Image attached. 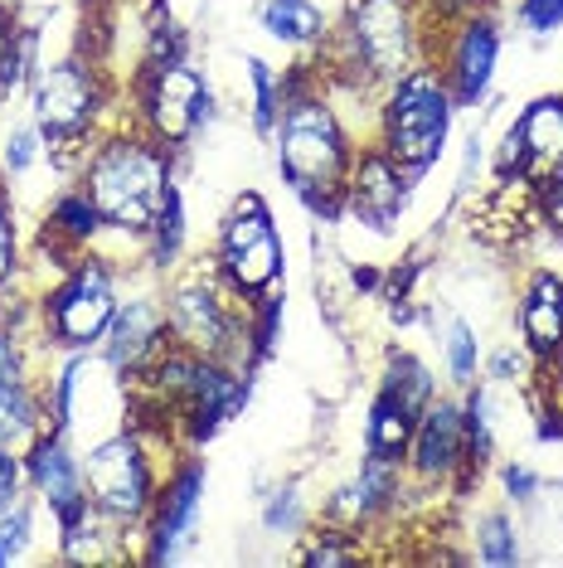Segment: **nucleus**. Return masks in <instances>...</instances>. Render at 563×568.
Returning <instances> with one entry per match:
<instances>
[{
    "instance_id": "2eb2a0df",
    "label": "nucleus",
    "mask_w": 563,
    "mask_h": 568,
    "mask_svg": "<svg viewBox=\"0 0 563 568\" xmlns=\"http://www.w3.org/2000/svg\"><path fill=\"white\" fill-rule=\"evenodd\" d=\"M102 359L126 379L146 374L156 359L171 351V326H165V302H161V287L156 292H132L122 296L117 316H112L108 335H102Z\"/></svg>"
},
{
    "instance_id": "f8f14e48",
    "label": "nucleus",
    "mask_w": 563,
    "mask_h": 568,
    "mask_svg": "<svg viewBox=\"0 0 563 568\" xmlns=\"http://www.w3.org/2000/svg\"><path fill=\"white\" fill-rule=\"evenodd\" d=\"M403 471L408 486L422 490H452L467 486L471 476H481L477 457H471V437H467V408H462V389L457 394H438L422 408L413 443L403 452Z\"/></svg>"
},
{
    "instance_id": "0eeeda50",
    "label": "nucleus",
    "mask_w": 563,
    "mask_h": 568,
    "mask_svg": "<svg viewBox=\"0 0 563 568\" xmlns=\"http://www.w3.org/2000/svg\"><path fill=\"white\" fill-rule=\"evenodd\" d=\"M181 457V447L161 443V437L141 433L126 423L122 433L102 437L98 447H88L83 457V486L98 515H108L117 529H126L132 539H141L146 515L156 506V490L165 467Z\"/></svg>"
},
{
    "instance_id": "f3484780",
    "label": "nucleus",
    "mask_w": 563,
    "mask_h": 568,
    "mask_svg": "<svg viewBox=\"0 0 563 568\" xmlns=\"http://www.w3.org/2000/svg\"><path fill=\"white\" fill-rule=\"evenodd\" d=\"M24 476H30V496L54 515V525H69L93 506L83 486V457L69 447V433L44 428L24 447Z\"/></svg>"
},
{
    "instance_id": "f704fd0d",
    "label": "nucleus",
    "mask_w": 563,
    "mask_h": 568,
    "mask_svg": "<svg viewBox=\"0 0 563 568\" xmlns=\"http://www.w3.org/2000/svg\"><path fill=\"white\" fill-rule=\"evenodd\" d=\"M515 16L530 34H554L563 30V0H515Z\"/></svg>"
},
{
    "instance_id": "c85d7f7f",
    "label": "nucleus",
    "mask_w": 563,
    "mask_h": 568,
    "mask_svg": "<svg viewBox=\"0 0 563 568\" xmlns=\"http://www.w3.org/2000/svg\"><path fill=\"white\" fill-rule=\"evenodd\" d=\"M30 539H34V496H24L10 510H0V568L20 564L30 554Z\"/></svg>"
},
{
    "instance_id": "393cba45",
    "label": "nucleus",
    "mask_w": 563,
    "mask_h": 568,
    "mask_svg": "<svg viewBox=\"0 0 563 568\" xmlns=\"http://www.w3.org/2000/svg\"><path fill=\"white\" fill-rule=\"evenodd\" d=\"M530 398L540 413V437H563V345L549 359H540L530 379Z\"/></svg>"
},
{
    "instance_id": "9b49d317",
    "label": "nucleus",
    "mask_w": 563,
    "mask_h": 568,
    "mask_svg": "<svg viewBox=\"0 0 563 568\" xmlns=\"http://www.w3.org/2000/svg\"><path fill=\"white\" fill-rule=\"evenodd\" d=\"M428 63L452 88L457 108H477L491 93L495 63H501V16L471 10L462 20L428 24Z\"/></svg>"
},
{
    "instance_id": "7ed1b4c3",
    "label": "nucleus",
    "mask_w": 563,
    "mask_h": 568,
    "mask_svg": "<svg viewBox=\"0 0 563 568\" xmlns=\"http://www.w3.org/2000/svg\"><path fill=\"white\" fill-rule=\"evenodd\" d=\"M73 185L88 195V204L98 210L102 229L112 239L132 243L136 263H141V243H146L156 219L165 214V204L181 190L175 185V151L126 118H117L98 136V146L73 171Z\"/></svg>"
},
{
    "instance_id": "9d476101",
    "label": "nucleus",
    "mask_w": 563,
    "mask_h": 568,
    "mask_svg": "<svg viewBox=\"0 0 563 568\" xmlns=\"http://www.w3.org/2000/svg\"><path fill=\"white\" fill-rule=\"evenodd\" d=\"M209 267L219 273L224 287L248 306L282 292V277H287V243H282L277 219L258 190H243V195L228 204L219 234H214V248H209Z\"/></svg>"
},
{
    "instance_id": "412c9836",
    "label": "nucleus",
    "mask_w": 563,
    "mask_h": 568,
    "mask_svg": "<svg viewBox=\"0 0 563 568\" xmlns=\"http://www.w3.org/2000/svg\"><path fill=\"white\" fill-rule=\"evenodd\" d=\"M258 20L277 44L297 49V54H316L330 34V16L316 6V0H263Z\"/></svg>"
},
{
    "instance_id": "4468645a",
    "label": "nucleus",
    "mask_w": 563,
    "mask_h": 568,
    "mask_svg": "<svg viewBox=\"0 0 563 568\" xmlns=\"http://www.w3.org/2000/svg\"><path fill=\"white\" fill-rule=\"evenodd\" d=\"M408 200H413V175L365 136L360 151H355L350 180H345V214L360 219L375 234H393L399 219L408 214Z\"/></svg>"
},
{
    "instance_id": "ddd939ff",
    "label": "nucleus",
    "mask_w": 563,
    "mask_h": 568,
    "mask_svg": "<svg viewBox=\"0 0 563 568\" xmlns=\"http://www.w3.org/2000/svg\"><path fill=\"white\" fill-rule=\"evenodd\" d=\"M204 506V462L195 452H181V457L165 467L156 506L146 515V529H141V564H171L175 554L185 549V539L195 535Z\"/></svg>"
},
{
    "instance_id": "20e7f679",
    "label": "nucleus",
    "mask_w": 563,
    "mask_h": 568,
    "mask_svg": "<svg viewBox=\"0 0 563 568\" xmlns=\"http://www.w3.org/2000/svg\"><path fill=\"white\" fill-rule=\"evenodd\" d=\"M117 88H112L102 59L63 54L40 63L30 79V122L44 132L49 161L59 171H79L83 156L98 146V136L117 122Z\"/></svg>"
},
{
    "instance_id": "bb28decb",
    "label": "nucleus",
    "mask_w": 563,
    "mask_h": 568,
    "mask_svg": "<svg viewBox=\"0 0 563 568\" xmlns=\"http://www.w3.org/2000/svg\"><path fill=\"white\" fill-rule=\"evenodd\" d=\"M477 564H485V568L520 564V529L505 510H485L477 520Z\"/></svg>"
},
{
    "instance_id": "f257e3e1",
    "label": "nucleus",
    "mask_w": 563,
    "mask_h": 568,
    "mask_svg": "<svg viewBox=\"0 0 563 568\" xmlns=\"http://www.w3.org/2000/svg\"><path fill=\"white\" fill-rule=\"evenodd\" d=\"M267 141L291 195L316 219H345V180H350L360 136L345 122L340 98L326 88L311 59L282 69V112Z\"/></svg>"
},
{
    "instance_id": "2f4dec72",
    "label": "nucleus",
    "mask_w": 563,
    "mask_h": 568,
    "mask_svg": "<svg viewBox=\"0 0 563 568\" xmlns=\"http://www.w3.org/2000/svg\"><path fill=\"white\" fill-rule=\"evenodd\" d=\"M263 525L273 529V535H297V529L306 525V506H301L297 486H277L273 496H267V506H263Z\"/></svg>"
},
{
    "instance_id": "cd10ccee",
    "label": "nucleus",
    "mask_w": 563,
    "mask_h": 568,
    "mask_svg": "<svg viewBox=\"0 0 563 568\" xmlns=\"http://www.w3.org/2000/svg\"><path fill=\"white\" fill-rule=\"evenodd\" d=\"M248 88H253V126L273 136L277 112H282V73L263 59H248Z\"/></svg>"
},
{
    "instance_id": "39448f33",
    "label": "nucleus",
    "mask_w": 563,
    "mask_h": 568,
    "mask_svg": "<svg viewBox=\"0 0 563 568\" xmlns=\"http://www.w3.org/2000/svg\"><path fill=\"white\" fill-rule=\"evenodd\" d=\"M161 302H165V326L171 345L195 359H224V365L258 369L248 351V302L219 282V273L204 263H181L161 277Z\"/></svg>"
},
{
    "instance_id": "6ab92c4d",
    "label": "nucleus",
    "mask_w": 563,
    "mask_h": 568,
    "mask_svg": "<svg viewBox=\"0 0 563 568\" xmlns=\"http://www.w3.org/2000/svg\"><path fill=\"white\" fill-rule=\"evenodd\" d=\"M515 341L534 359H549L563 345V273L534 267L515 296Z\"/></svg>"
},
{
    "instance_id": "4be33fe9",
    "label": "nucleus",
    "mask_w": 563,
    "mask_h": 568,
    "mask_svg": "<svg viewBox=\"0 0 563 568\" xmlns=\"http://www.w3.org/2000/svg\"><path fill=\"white\" fill-rule=\"evenodd\" d=\"M34 30H24L16 16V0H0V98H16L20 88H30L34 79Z\"/></svg>"
},
{
    "instance_id": "1a4fd4ad",
    "label": "nucleus",
    "mask_w": 563,
    "mask_h": 568,
    "mask_svg": "<svg viewBox=\"0 0 563 568\" xmlns=\"http://www.w3.org/2000/svg\"><path fill=\"white\" fill-rule=\"evenodd\" d=\"M122 118L136 122L141 132H151L156 141H165L171 151H185L214 118V88L190 54L141 59V69L132 73V88H126Z\"/></svg>"
},
{
    "instance_id": "423d86ee",
    "label": "nucleus",
    "mask_w": 563,
    "mask_h": 568,
    "mask_svg": "<svg viewBox=\"0 0 563 568\" xmlns=\"http://www.w3.org/2000/svg\"><path fill=\"white\" fill-rule=\"evenodd\" d=\"M132 263L102 257L98 248L59 267V277L34 296V331L49 355H88L102 345L122 306V277Z\"/></svg>"
},
{
    "instance_id": "c9c22d12",
    "label": "nucleus",
    "mask_w": 563,
    "mask_h": 568,
    "mask_svg": "<svg viewBox=\"0 0 563 568\" xmlns=\"http://www.w3.org/2000/svg\"><path fill=\"white\" fill-rule=\"evenodd\" d=\"M505 496L520 500V506H524V500H534V496H540V476L524 467V462H510V467H505Z\"/></svg>"
},
{
    "instance_id": "72a5a7b5",
    "label": "nucleus",
    "mask_w": 563,
    "mask_h": 568,
    "mask_svg": "<svg viewBox=\"0 0 563 568\" xmlns=\"http://www.w3.org/2000/svg\"><path fill=\"white\" fill-rule=\"evenodd\" d=\"M534 204H540V229L563 248V165L534 190Z\"/></svg>"
},
{
    "instance_id": "f03ea898",
    "label": "nucleus",
    "mask_w": 563,
    "mask_h": 568,
    "mask_svg": "<svg viewBox=\"0 0 563 568\" xmlns=\"http://www.w3.org/2000/svg\"><path fill=\"white\" fill-rule=\"evenodd\" d=\"M306 59L340 102L375 108L393 79L428 63V10L422 0H345L326 44Z\"/></svg>"
},
{
    "instance_id": "a211bd4d",
    "label": "nucleus",
    "mask_w": 563,
    "mask_h": 568,
    "mask_svg": "<svg viewBox=\"0 0 563 568\" xmlns=\"http://www.w3.org/2000/svg\"><path fill=\"white\" fill-rule=\"evenodd\" d=\"M505 136L520 151V180L530 190H540L563 165V93H544L524 102V112L505 126Z\"/></svg>"
},
{
    "instance_id": "c756f323",
    "label": "nucleus",
    "mask_w": 563,
    "mask_h": 568,
    "mask_svg": "<svg viewBox=\"0 0 563 568\" xmlns=\"http://www.w3.org/2000/svg\"><path fill=\"white\" fill-rule=\"evenodd\" d=\"M49 156V146H44V132L34 122H20V126H10V136H6V151H0V171L10 175H24L30 165H40Z\"/></svg>"
},
{
    "instance_id": "b1692460",
    "label": "nucleus",
    "mask_w": 563,
    "mask_h": 568,
    "mask_svg": "<svg viewBox=\"0 0 563 568\" xmlns=\"http://www.w3.org/2000/svg\"><path fill=\"white\" fill-rule=\"evenodd\" d=\"M360 539L365 535H355V529H340V525H330L321 520L306 535V545L297 559L301 564H311V568H345V564H360L365 559V549H360Z\"/></svg>"
},
{
    "instance_id": "dca6fc26",
    "label": "nucleus",
    "mask_w": 563,
    "mask_h": 568,
    "mask_svg": "<svg viewBox=\"0 0 563 568\" xmlns=\"http://www.w3.org/2000/svg\"><path fill=\"white\" fill-rule=\"evenodd\" d=\"M408 471L403 462L393 457H375V452H365L360 457V471L345 481L336 496L326 500V520L340 525V529H355V535H369L375 525H383L393 510H399V500L408 496Z\"/></svg>"
},
{
    "instance_id": "aec40b11",
    "label": "nucleus",
    "mask_w": 563,
    "mask_h": 568,
    "mask_svg": "<svg viewBox=\"0 0 563 568\" xmlns=\"http://www.w3.org/2000/svg\"><path fill=\"white\" fill-rule=\"evenodd\" d=\"M422 408H428L422 398L403 394L399 384H389V379H379V394H375L369 418H365V452L403 462V452H408V443H413V428H418Z\"/></svg>"
},
{
    "instance_id": "6e6552de",
    "label": "nucleus",
    "mask_w": 563,
    "mask_h": 568,
    "mask_svg": "<svg viewBox=\"0 0 563 568\" xmlns=\"http://www.w3.org/2000/svg\"><path fill=\"white\" fill-rule=\"evenodd\" d=\"M452 118H457V98L442 83V73L432 63H418L403 79H393L383 93L375 98V126L369 141L383 146L408 175H428L438 156L447 151L452 136Z\"/></svg>"
},
{
    "instance_id": "5701e85b",
    "label": "nucleus",
    "mask_w": 563,
    "mask_h": 568,
    "mask_svg": "<svg viewBox=\"0 0 563 568\" xmlns=\"http://www.w3.org/2000/svg\"><path fill=\"white\" fill-rule=\"evenodd\" d=\"M481 365H485V355H481L477 326L462 321V316H452L442 326V369H447V379H452V389H467V384H477L481 379Z\"/></svg>"
},
{
    "instance_id": "7c9ffc66",
    "label": "nucleus",
    "mask_w": 563,
    "mask_h": 568,
    "mask_svg": "<svg viewBox=\"0 0 563 568\" xmlns=\"http://www.w3.org/2000/svg\"><path fill=\"white\" fill-rule=\"evenodd\" d=\"M534 369H540V359L524 351L520 341H505L501 351H495V355L481 365V379H491V384H524V389H530Z\"/></svg>"
},
{
    "instance_id": "473e14b6",
    "label": "nucleus",
    "mask_w": 563,
    "mask_h": 568,
    "mask_svg": "<svg viewBox=\"0 0 563 568\" xmlns=\"http://www.w3.org/2000/svg\"><path fill=\"white\" fill-rule=\"evenodd\" d=\"M30 496V476H24V452L0 443V510H10L16 500Z\"/></svg>"
},
{
    "instance_id": "a878e982",
    "label": "nucleus",
    "mask_w": 563,
    "mask_h": 568,
    "mask_svg": "<svg viewBox=\"0 0 563 568\" xmlns=\"http://www.w3.org/2000/svg\"><path fill=\"white\" fill-rule=\"evenodd\" d=\"M24 277V243H20V224H16V204H10V185L0 171V302L20 292Z\"/></svg>"
}]
</instances>
